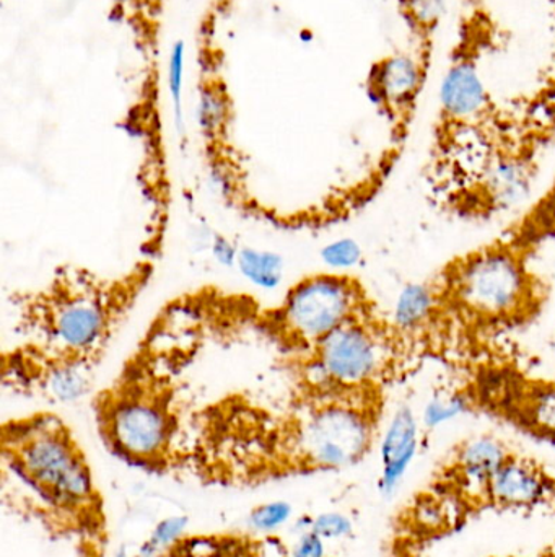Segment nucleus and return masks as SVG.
Wrapping results in <instances>:
<instances>
[{
	"mask_svg": "<svg viewBox=\"0 0 555 557\" xmlns=\"http://www.w3.org/2000/svg\"><path fill=\"white\" fill-rule=\"evenodd\" d=\"M390 389L292 376L282 398L222 393L191 409L182 470L227 490L349 470L374 450Z\"/></svg>",
	"mask_w": 555,
	"mask_h": 557,
	"instance_id": "1",
	"label": "nucleus"
},
{
	"mask_svg": "<svg viewBox=\"0 0 555 557\" xmlns=\"http://www.w3.org/2000/svg\"><path fill=\"white\" fill-rule=\"evenodd\" d=\"M555 242V195L541 193L501 234L453 255L401 292L393 320L416 359L455 363L533 326L553 285L538 257Z\"/></svg>",
	"mask_w": 555,
	"mask_h": 557,
	"instance_id": "2",
	"label": "nucleus"
},
{
	"mask_svg": "<svg viewBox=\"0 0 555 557\" xmlns=\"http://www.w3.org/2000/svg\"><path fill=\"white\" fill-rule=\"evenodd\" d=\"M155 273L152 258L119 273L62 263L39 284L13 290L10 310L20 339L0 356L3 388L49 403L90 395L101 363Z\"/></svg>",
	"mask_w": 555,
	"mask_h": 557,
	"instance_id": "3",
	"label": "nucleus"
},
{
	"mask_svg": "<svg viewBox=\"0 0 555 557\" xmlns=\"http://www.w3.org/2000/svg\"><path fill=\"white\" fill-rule=\"evenodd\" d=\"M211 287L166 301L116 372L91 393L94 429L108 454L137 470H182L189 414L185 373L207 337H220Z\"/></svg>",
	"mask_w": 555,
	"mask_h": 557,
	"instance_id": "4",
	"label": "nucleus"
},
{
	"mask_svg": "<svg viewBox=\"0 0 555 557\" xmlns=\"http://www.w3.org/2000/svg\"><path fill=\"white\" fill-rule=\"evenodd\" d=\"M555 146V55L534 81L497 97L465 143L424 166L430 205L453 221L485 224L530 198Z\"/></svg>",
	"mask_w": 555,
	"mask_h": 557,
	"instance_id": "5",
	"label": "nucleus"
},
{
	"mask_svg": "<svg viewBox=\"0 0 555 557\" xmlns=\"http://www.w3.org/2000/svg\"><path fill=\"white\" fill-rule=\"evenodd\" d=\"M7 470L39 503L42 522L62 535H106L104 499L74 429L58 412L33 411L0 425Z\"/></svg>",
	"mask_w": 555,
	"mask_h": 557,
	"instance_id": "6",
	"label": "nucleus"
},
{
	"mask_svg": "<svg viewBox=\"0 0 555 557\" xmlns=\"http://www.w3.org/2000/svg\"><path fill=\"white\" fill-rule=\"evenodd\" d=\"M380 308L357 274L316 271L292 282L276 304L261 305L253 298L247 327L274 347L279 359H290Z\"/></svg>",
	"mask_w": 555,
	"mask_h": 557,
	"instance_id": "7",
	"label": "nucleus"
},
{
	"mask_svg": "<svg viewBox=\"0 0 555 557\" xmlns=\"http://www.w3.org/2000/svg\"><path fill=\"white\" fill-rule=\"evenodd\" d=\"M446 405L455 414L488 416L555 444V376L528 369L497 347L453 363Z\"/></svg>",
	"mask_w": 555,
	"mask_h": 557,
	"instance_id": "8",
	"label": "nucleus"
},
{
	"mask_svg": "<svg viewBox=\"0 0 555 557\" xmlns=\"http://www.w3.org/2000/svg\"><path fill=\"white\" fill-rule=\"evenodd\" d=\"M416 359L393 314H365L326 337L315 349L279 359L287 379L306 376L344 386H393Z\"/></svg>",
	"mask_w": 555,
	"mask_h": 557,
	"instance_id": "9",
	"label": "nucleus"
},
{
	"mask_svg": "<svg viewBox=\"0 0 555 557\" xmlns=\"http://www.w3.org/2000/svg\"><path fill=\"white\" fill-rule=\"evenodd\" d=\"M430 72L432 67L424 64L407 48L378 59L368 72V98L388 127L387 149L375 162L374 169L364 175L378 195L393 175L409 143Z\"/></svg>",
	"mask_w": 555,
	"mask_h": 557,
	"instance_id": "10",
	"label": "nucleus"
},
{
	"mask_svg": "<svg viewBox=\"0 0 555 557\" xmlns=\"http://www.w3.org/2000/svg\"><path fill=\"white\" fill-rule=\"evenodd\" d=\"M554 481L540 463L512 451L489 483L492 504L510 509H527L544 503L553 493Z\"/></svg>",
	"mask_w": 555,
	"mask_h": 557,
	"instance_id": "11",
	"label": "nucleus"
},
{
	"mask_svg": "<svg viewBox=\"0 0 555 557\" xmlns=\"http://www.w3.org/2000/svg\"><path fill=\"white\" fill-rule=\"evenodd\" d=\"M510 455V447L502 438L491 434L472 435L456 445L450 473L466 494L485 497L489 483Z\"/></svg>",
	"mask_w": 555,
	"mask_h": 557,
	"instance_id": "12",
	"label": "nucleus"
},
{
	"mask_svg": "<svg viewBox=\"0 0 555 557\" xmlns=\"http://www.w3.org/2000/svg\"><path fill=\"white\" fill-rule=\"evenodd\" d=\"M419 450V422L409 406L394 412L380 442V480L378 491L381 496L391 497L406 478Z\"/></svg>",
	"mask_w": 555,
	"mask_h": 557,
	"instance_id": "13",
	"label": "nucleus"
},
{
	"mask_svg": "<svg viewBox=\"0 0 555 557\" xmlns=\"http://www.w3.org/2000/svg\"><path fill=\"white\" fill-rule=\"evenodd\" d=\"M446 0H398V13L403 20L409 45L424 64L432 67L437 33L445 15Z\"/></svg>",
	"mask_w": 555,
	"mask_h": 557,
	"instance_id": "14",
	"label": "nucleus"
},
{
	"mask_svg": "<svg viewBox=\"0 0 555 557\" xmlns=\"http://www.w3.org/2000/svg\"><path fill=\"white\" fill-rule=\"evenodd\" d=\"M292 504L286 500H270V503L260 504L251 510L248 516V525L251 532L257 535H274L280 527L286 525L292 520Z\"/></svg>",
	"mask_w": 555,
	"mask_h": 557,
	"instance_id": "15",
	"label": "nucleus"
},
{
	"mask_svg": "<svg viewBox=\"0 0 555 557\" xmlns=\"http://www.w3.org/2000/svg\"><path fill=\"white\" fill-rule=\"evenodd\" d=\"M310 530L321 536L325 542H338L354 535V522L345 513L323 512L313 517Z\"/></svg>",
	"mask_w": 555,
	"mask_h": 557,
	"instance_id": "16",
	"label": "nucleus"
},
{
	"mask_svg": "<svg viewBox=\"0 0 555 557\" xmlns=\"http://www.w3.org/2000/svg\"><path fill=\"white\" fill-rule=\"evenodd\" d=\"M185 42L176 41L169 55L168 65V85L169 94H172L173 101H175L176 111L179 113L181 107L182 94V74H185Z\"/></svg>",
	"mask_w": 555,
	"mask_h": 557,
	"instance_id": "17",
	"label": "nucleus"
},
{
	"mask_svg": "<svg viewBox=\"0 0 555 557\" xmlns=\"http://www.w3.org/2000/svg\"><path fill=\"white\" fill-rule=\"evenodd\" d=\"M361 257V248L354 242L345 240L331 245L325 251V260L335 268H345L354 264Z\"/></svg>",
	"mask_w": 555,
	"mask_h": 557,
	"instance_id": "18",
	"label": "nucleus"
},
{
	"mask_svg": "<svg viewBox=\"0 0 555 557\" xmlns=\"http://www.w3.org/2000/svg\"><path fill=\"white\" fill-rule=\"evenodd\" d=\"M290 557H328L326 542L312 530L300 533L299 540L290 549Z\"/></svg>",
	"mask_w": 555,
	"mask_h": 557,
	"instance_id": "19",
	"label": "nucleus"
},
{
	"mask_svg": "<svg viewBox=\"0 0 555 557\" xmlns=\"http://www.w3.org/2000/svg\"><path fill=\"white\" fill-rule=\"evenodd\" d=\"M114 557H133L129 555V552H127L126 548H121L119 552L116 553V555H114Z\"/></svg>",
	"mask_w": 555,
	"mask_h": 557,
	"instance_id": "20",
	"label": "nucleus"
},
{
	"mask_svg": "<svg viewBox=\"0 0 555 557\" xmlns=\"http://www.w3.org/2000/svg\"><path fill=\"white\" fill-rule=\"evenodd\" d=\"M547 5H550V15L555 16V0H547Z\"/></svg>",
	"mask_w": 555,
	"mask_h": 557,
	"instance_id": "21",
	"label": "nucleus"
}]
</instances>
